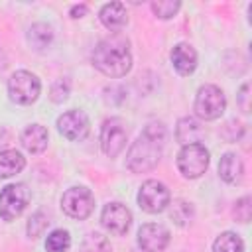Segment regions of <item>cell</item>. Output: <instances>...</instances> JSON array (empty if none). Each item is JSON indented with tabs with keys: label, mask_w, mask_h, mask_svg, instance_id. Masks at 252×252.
Instances as JSON below:
<instances>
[{
	"label": "cell",
	"mask_w": 252,
	"mask_h": 252,
	"mask_svg": "<svg viewBox=\"0 0 252 252\" xmlns=\"http://www.w3.org/2000/svg\"><path fill=\"white\" fill-rule=\"evenodd\" d=\"M242 134H244V126H242L238 120H228V122H224L222 130H220V136H222L226 142H236V140L242 138Z\"/></svg>",
	"instance_id": "cell-27"
},
{
	"label": "cell",
	"mask_w": 252,
	"mask_h": 252,
	"mask_svg": "<svg viewBox=\"0 0 252 252\" xmlns=\"http://www.w3.org/2000/svg\"><path fill=\"white\" fill-rule=\"evenodd\" d=\"M26 167V158L18 150H4L0 152V179L14 177Z\"/></svg>",
	"instance_id": "cell-19"
},
{
	"label": "cell",
	"mask_w": 252,
	"mask_h": 252,
	"mask_svg": "<svg viewBox=\"0 0 252 252\" xmlns=\"http://www.w3.org/2000/svg\"><path fill=\"white\" fill-rule=\"evenodd\" d=\"M232 215H234L236 222H242V224H246V222L250 220V217H252V199H250L248 195L240 197V199L234 203Z\"/></svg>",
	"instance_id": "cell-26"
},
{
	"label": "cell",
	"mask_w": 252,
	"mask_h": 252,
	"mask_svg": "<svg viewBox=\"0 0 252 252\" xmlns=\"http://www.w3.org/2000/svg\"><path fill=\"white\" fill-rule=\"evenodd\" d=\"M49 98H51V102H55V104L67 100V98H69V83L63 81V79H57V81L51 85V89H49Z\"/></svg>",
	"instance_id": "cell-28"
},
{
	"label": "cell",
	"mask_w": 252,
	"mask_h": 252,
	"mask_svg": "<svg viewBox=\"0 0 252 252\" xmlns=\"http://www.w3.org/2000/svg\"><path fill=\"white\" fill-rule=\"evenodd\" d=\"M175 138L183 146H187V144H199L201 138H203L201 124L195 118H191V116L179 118L177 120V126H175Z\"/></svg>",
	"instance_id": "cell-17"
},
{
	"label": "cell",
	"mask_w": 252,
	"mask_h": 252,
	"mask_svg": "<svg viewBox=\"0 0 252 252\" xmlns=\"http://www.w3.org/2000/svg\"><path fill=\"white\" fill-rule=\"evenodd\" d=\"M87 12H89L87 4H75V6H71V10H69L71 18H83Z\"/></svg>",
	"instance_id": "cell-30"
},
{
	"label": "cell",
	"mask_w": 252,
	"mask_h": 252,
	"mask_svg": "<svg viewBox=\"0 0 252 252\" xmlns=\"http://www.w3.org/2000/svg\"><path fill=\"white\" fill-rule=\"evenodd\" d=\"M100 224L106 232L114 234V236H122L130 230L132 226V213L126 205L114 201L104 205L102 213H100Z\"/></svg>",
	"instance_id": "cell-11"
},
{
	"label": "cell",
	"mask_w": 252,
	"mask_h": 252,
	"mask_svg": "<svg viewBox=\"0 0 252 252\" xmlns=\"http://www.w3.org/2000/svg\"><path fill=\"white\" fill-rule=\"evenodd\" d=\"M193 110L195 116L201 120H217L222 116V112L226 110V96L222 93L220 87L217 85H201L197 94H195V102H193Z\"/></svg>",
	"instance_id": "cell-3"
},
{
	"label": "cell",
	"mask_w": 252,
	"mask_h": 252,
	"mask_svg": "<svg viewBox=\"0 0 252 252\" xmlns=\"http://www.w3.org/2000/svg\"><path fill=\"white\" fill-rule=\"evenodd\" d=\"M32 191L26 183H12L0 191V219L2 220H16L30 205Z\"/></svg>",
	"instance_id": "cell-6"
},
{
	"label": "cell",
	"mask_w": 252,
	"mask_h": 252,
	"mask_svg": "<svg viewBox=\"0 0 252 252\" xmlns=\"http://www.w3.org/2000/svg\"><path fill=\"white\" fill-rule=\"evenodd\" d=\"M93 65L110 79H120L132 69L130 41L122 33L102 37L93 49Z\"/></svg>",
	"instance_id": "cell-2"
},
{
	"label": "cell",
	"mask_w": 252,
	"mask_h": 252,
	"mask_svg": "<svg viewBox=\"0 0 252 252\" xmlns=\"http://www.w3.org/2000/svg\"><path fill=\"white\" fill-rule=\"evenodd\" d=\"M6 65H8V57H6V53H4V49L0 47V73L6 69Z\"/></svg>",
	"instance_id": "cell-31"
},
{
	"label": "cell",
	"mask_w": 252,
	"mask_h": 252,
	"mask_svg": "<svg viewBox=\"0 0 252 252\" xmlns=\"http://www.w3.org/2000/svg\"><path fill=\"white\" fill-rule=\"evenodd\" d=\"M167 207H169V217H171V220H173L177 226H185V224H189V222L193 220L195 211H193V205H191L189 201L175 199L173 203L169 201Z\"/></svg>",
	"instance_id": "cell-20"
},
{
	"label": "cell",
	"mask_w": 252,
	"mask_h": 252,
	"mask_svg": "<svg viewBox=\"0 0 252 252\" xmlns=\"http://www.w3.org/2000/svg\"><path fill=\"white\" fill-rule=\"evenodd\" d=\"M169 57H171L173 69H175L179 75H183V77H189V75L197 69V51H195V47H193L191 43L181 41V43L173 45Z\"/></svg>",
	"instance_id": "cell-13"
},
{
	"label": "cell",
	"mask_w": 252,
	"mask_h": 252,
	"mask_svg": "<svg viewBox=\"0 0 252 252\" xmlns=\"http://www.w3.org/2000/svg\"><path fill=\"white\" fill-rule=\"evenodd\" d=\"M71 246V234L63 228H55L45 238V250L47 252H67Z\"/></svg>",
	"instance_id": "cell-22"
},
{
	"label": "cell",
	"mask_w": 252,
	"mask_h": 252,
	"mask_svg": "<svg viewBox=\"0 0 252 252\" xmlns=\"http://www.w3.org/2000/svg\"><path fill=\"white\" fill-rule=\"evenodd\" d=\"M138 205L144 213L148 215H158V213H163L171 201V195H169V189L158 181V179H148L142 183L138 195Z\"/></svg>",
	"instance_id": "cell-7"
},
{
	"label": "cell",
	"mask_w": 252,
	"mask_h": 252,
	"mask_svg": "<svg viewBox=\"0 0 252 252\" xmlns=\"http://www.w3.org/2000/svg\"><path fill=\"white\" fill-rule=\"evenodd\" d=\"M248 91H250V85L248 83H244L242 87H240V91H238V94H236V102H238V106H240V110L242 112H250V104H248Z\"/></svg>",
	"instance_id": "cell-29"
},
{
	"label": "cell",
	"mask_w": 252,
	"mask_h": 252,
	"mask_svg": "<svg viewBox=\"0 0 252 252\" xmlns=\"http://www.w3.org/2000/svg\"><path fill=\"white\" fill-rule=\"evenodd\" d=\"M211 163V154L205 144H187L181 146L177 154V169L185 179H199Z\"/></svg>",
	"instance_id": "cell-4"
},
{
	"label": "cell",
	"mask_w": 252,
	"mask_h": 252,
	"mask_svg": "<svg viewBox=\"0 0 252 252\" xmlns=\"http://www.w3.org/2000/svg\"><path fill=\"white\" fill-rule=\"evenodd\" d=\"M41 93V83L32 71H16L8 79V96L16 104H32Z\"/></svg>",
	"instance_id": "cell-5"
},
{
	"label": "cell",
	"mask_w": 252,
	"mask_h": 252,
	"mask_svg": "<svg viewBox=\"0 0 252 252\" xmlns=\"http://www.w3.org/2000/svg\"><path fill=\"white\" fill-rule=\"evenodd\" d=\"M179 8H181V2L179 0H154L152 2V12L159 20L173 18L179 12Z\"/></svg>",
	"instance_id": "cell-24"
},
{
	"label": "cell",
	"mask_w": 252,
	"mask_h": 252,
	"mask_svg": "<svg viewBox=\"0 0 252 252\" xmlns=\"http://www.w3.org/2000/svg\"><path fill=\"white\" fill-rule=\"evenodd\" d=\"M20 142H22V146H24L26 152H30V154H41L47 148V142H49L47 128L41 126V124H30V126H26L22 130Z\"/></svg>",
	"instance_id": "cell-15"
},
{
	"label": "cell",
	"mask_w": 252,
	"mask_h": 252,
	"mask_svg": "<svg viewBox=\"0 0 252 252\" xmlns=\"http://www.w3.org/2000/svg\"><path fill=\"white\" fill-rule=\"evenodd\" d=\"M61 209L67 217L85 220L91 217L94 209V197L87 187H81V185L69 187L61 197Z\"/></svg>",
	"instance_id": "cell-8"
},
{
	"label": "cell",
	"mask_w": 252,
	"mask_h": 252,
	"mask_svg": "<svg viewBox=\"0 0 252 252\" xmlns=\"http://www.w3.org/2000/svg\"><path fill=\"white\" fill-rule=\"evenodd\" d=\"M98 18H100V24L118 33L126 24H128V14H126V6L122 2H108L104 4L100 10H98Z\"/></svg>",
	"instance_id": "cell-14"
},
{
	"label": "cell",
	"mask_w": 252,
	"mask_h": 252,
	"mask_svg": "<svg viewBox=\"0 0 252 252\" xmlns=\"http://www.w3.org/2000/svg\"><path fill=\"white\" fill-rule=\"evenodd\" d=\"M57 130L63 138L71 142H81L91 132V120L83 110H67L57 118Z\"/></svg>",
	"instance_id": "cell-10"
},
{
	"label": "cell",
	"mask_w": 252,
	"mask_h": 252,
	"mask_svg": "<svg viewBox=\"0 0 252 252\" xmlns=\"http://www.w3.org/2000/svg\"><path fill=\"white\" fill-rule=\"evenodd\" d=\"M213 252H244V242L236 232L224 230L215 238Z\"/></svg>",
	"instance_id": "cell-21"
},
{
	"label": "cell",
	"mask_w": 252,
	"mask_h": 252,
	"mask_svg": "<svg viewBox=\"0 0 252 252\" xmlns=\"http://www.w3.org/2000/svg\"><path fill=\"white\" fill-rule=\"evenodd\" d=\"M47 224H49V217L43 211H37V213H33L30 217L28 226H26V232H28L30 238H37V236H41L45 232Z\"/></svg>",
	"instance_id": "cell-25"
},
{
	"label": "cell",
	"mask_w": 252,
	"mask_h": 252,
	"mask_svg": "<svg viewBox=\"0 0 252 252\" xmlns=\"http://www.w3.org/2000/svg\"><path fill=\"white\" fill-rule=\"evenodd\" d=\"M26 39H28V43L33 51H43L53 41V28L49 24L37 22V24L30 26V30L26 33Z\"/></svg>",
	"instance_id": "cell-18"
},
{
	"label": "cell",
	"mask_w": 252,
	"mask_h": 252,
	"mask_svg": "<svg viewBox=\"0 0 252 252\" xmlns=\"http://www.w3.org/2000/svg\"><path fill=\"white\" fill-rule=\"evenodd\" d=\"M167 138V130L161 122H150L144 132L132 142L126 154V167L132 173H146L152 171L163 152V144Z\"/></svg>",
	"instance_id": "cell-1"
},
{
	"label": "cell",
	"mask_w": 252,
	"mask_h": 252,
	"mask_svg": "<svg viewBox=\"0 0 252 252\" xmlns=\"http://www.w3.org/2000/svg\"><path fill=\"white\" fill-rule=\"evenodd\" d=\"M128 142V130L122 122V118H106L100 128V148L104 156L116 158L126 148Z\"/></svg>",
	"instance_id": "cell-9"
},
{
	"label": "cell",
	"mask_w": 252,
	"mask_h": 252,
	"mask_svg": "<svg viewBox=\"0 0 252 252\" xmlns=\"http://www.w3.org/2000/svg\"><path fill=\"white\" fill-rule=\"evenodd\" d=\"M219 175L224 183H230V185L240 183V179L244 177V163H242L240 156H236L234 152L222 154V158L219 161Z\"/></svg>",
	"instance_id": "cell-16"
},
{
	"label": "cell",
	"mask_w": 252,
	"mask_h": 252,
	"mask_svg": "<svg viewBox=\"0 0 252 252\" xmlns=\"http://www.w3.org/2000/svg\"><path fill=\"white\" fill-rule=\"evenodd\" d=\"M169 240V230L159 222H146L138 230V246L142 248V252H163Z\"/></svg>",
	"instance_id": "cell-12"
},
{
	"label": "cell",
	"mask_w": 252,
	"mask_h": 252,
	"mask_svg": "<svg viewBox=\"0 0 252 252\" xmlns=\"http://www.w3.org/2000/svg\"><path fill=\"white\" fill-rule=\"evenodd\" d=\"M81 252H112L110 240L100 232H89L81 242Z\"/></svg>",
	"instance_id": "cell-23"
}]
</instances>
